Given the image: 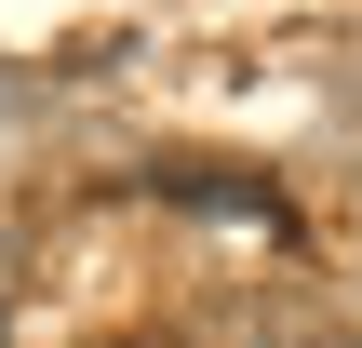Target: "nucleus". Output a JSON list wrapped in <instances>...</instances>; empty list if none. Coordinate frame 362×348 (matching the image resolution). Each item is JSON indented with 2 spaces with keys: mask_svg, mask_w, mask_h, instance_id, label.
Wrapping results in <instances>:
<instances>
[{
  "mask_svg": "<svg viewBox=\"0 0 362 348\" xmlns=\"http://www.w3.org/2000/svg\"><path fill=\"white\" fill-rule=\"evenodd\" d=\"M0 348H13V335H0Z\"/></svg>",
  "mask_w": 362,
  "mask_h": 348,
  "instance_id": "nucleus-1",
  "label": "nucleus"
}]
</instances>
